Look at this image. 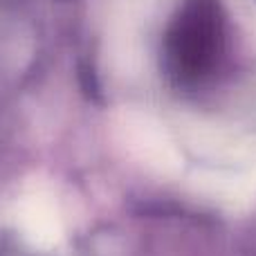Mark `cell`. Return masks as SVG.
<instances>
[{"instance_id": "6da1fadb", "label": "cell", "mask_w": 256, "mask_h": 256, "mask_svg": "<svg viewBox=\"0 0 256 256\" xmlns=\"http://www.w3.org/2000/svg\"><path fill=\"white\" fill-rule=\"evenodd\" d=\"M218 38H220V20L216 2L194 0L186 7L184 16L178 20L168 40L171 58L178 63L180 72L200 74L216 58Z\"/></svg>"}]
</instances>
